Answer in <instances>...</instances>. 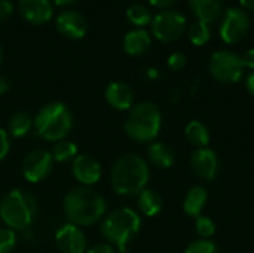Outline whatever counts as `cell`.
I'll list each match as a JSON object with an SVG mask.
<instances>
[{"label": "cell", "mask_w": 254, "mask_h": 253, "mask_svg": "<svg viewBox=\"0 0 254 253\" xmlns=\"http://www.w3.org/2000/svg\"><path fill=\"white\" fill-rule=\"evenodd\" d=\"M0 63H1V46H0Z\"/></svg>", "instance_id": "cell-41"}, {"label": "cell", "mask_w": 254, "mask_h": 253, "mask_svg": "<svg viewBox=\"0 0 254 253\" xmlns=\"http://www.w3.org/2000/svg\"><path fill=\"white\" fill-rule=\"evenodd\" d=\"M186 66V55L182 52H173L168 57V67L171 70H182Z\"/></svg>", "instance_id": "cell-30"}, {"label": "cell", "mask_w": 254, "mask_h": 253, "mask_svg": "<svg viewBox=\"0 0 254 253\" xmlns=\"http://www.w3.org/2000/svg\"><path fill=\"white\" fill-rule=\"evenodd\" d=\"M161 110L152 101L138 103L125 121V133L137 142H152L161 130Z\"/></svg>", "instance_id": "cell-5"}, {"label": "cell", "mask_w": 254, "mask_h": 253, "mask_svg": "<svg viewBox=\"0 0 254 253\" xmlns=\"http://www.w3.org/2000/svg\"><path fill=\"white\" fill-rule=\"evenodd\" d=\"M196 221H195V230H196V233L202 237V239H210V237H213L214 236V233H216V224L213 222V219L211 218H208V216H198V218H195Z\"/></svg>", "instance_id": "cell-27"}, {"label": "cell", "mask_w": 254, "mask_h": 253, "mask_svg": "<svg viewBox=\"0 0 254 253\" xmlns=\"http://www.w3.org/2000/svg\"><path fill=\"white\" fill-rule=\"evenodd\" d=\"M57 6H67V4H71L74 0H54Z\"/></svg>", "instance_id": "cell-39"}, {"label": "cell", "mask_w": 254, "mask_h": 253, "mask_svg": "<svg viewBox=\"0 0 254 253\" xmlns=\"http://www.w3.org/2000/svg\"><path fill=\"white\" fill-rule=\"evenodd\" d=\"M192 13L208 25L217 22L223 15V0H189Z\"/></svg>", "instance_id": "cell-16"}, {"label": "cell", "mask_w": 254, "mask_h": 253, "mask_svg": "<svg viewBox=\"0 0 254 253\" xmlns=\"http://www.w3.org/2000/svg\"><path fill=\"white\" fill-rule=\"evenodd\" d=\"M58 31L68 39H82L86 34V19L74 10H64L57 16Z\"/></svg>", "instance_id": "cell-15"}, {"label": "cell", "mask_w": 254, "mask_h": 253, "mask_svg": "<svg viewBox=\"0 0 254 253\" xmlns=\"http://www.w3.org/2000/svg\"><path fill=\"white\" fill-rule=\"evenodd\" d=\"M55 243L63 253H83L86 251V239L73 224L63 225L55 233Z\"/></svg>", "instance_id": "cell-12"}, {"label": "cell", "mask_w": 254, "mask_h": 253, "mask_svg": "<svg viewBox=\"0 0 254 253\" xmlns=\"http://www.w3.org/2000/svg\"><path fill=\"white\" fill-rule=\"evenodd\" d=\"M138 209L144 216H156L162 210V197L153 189H143L138 194Z\"/></svg>", "instance_id": "cell-21"}, {"label": "cell", "mask_w": 254, "mask_h": 253, "mask_svg": "<svg viewBox=\"0 0 254 253\" xmlns=\"http://www.w3.org/2000/svg\"><path fill=\"white\" fill-rule=\"evenodd\" d=\"M54 161L57 163H67L77 157V146L68 140H60L54 145L51 152Z\"/></svg>", "instance_id": "cell-25"}, {"label": "cell", "mask_w": 254, "mask_h": 253, "mask_svg": "<svg viewBox=\"0 0 254 253\" xmlns=\"http://www.w3.org/2000/svg\"><path fill=\"white\" fill-rule=\"evenodd\" d=\"M37 212L36 200L22 189L7 192L0 201V218L10 230H24L33 224Z\"/></svg>", "instance_id": "cell-3"}, {"label": "cell", "mask_w": 254, "mask_h": 253, "mask_svg": "<svg viewBox=\"0 0 254 253\" xmlns=\"http://www.w3.org/2000/svg\"><path fill=\"white\" fill-rule=\"evenodd\" d=\"M185 253H219V251H217V246L211 240L201 239V240L190 243Z\"/></svg>", "instance_id": "cell-28"}, {"label": "cell", "mask_w": 254, "mask_h": 253, "mask_svg": "<svg viewBox=\"0 0 254 253\" xmlns=\"http://www.w3.org/2000/svg\"><path fill=\"white\" fill-rule=\"evenodd\" d=\"M71 171L76 180L80 182L83 186L97 183L101 179V173H103L100 163L91 155H77L73 160Z\"/></svg>", "instance_id": "cell-13"}, {"label": "cell", "mask_w": 254, "mask_h": 253, "mask_svg": "<svg viewBox=\"0 0 254 253\" xmlns=\"http://www.w3.org/2000/svg\"><path fill=\"white\" fill-rule=\"evenodd\" d=\"M152 6L155 7H161V9H167V7H171L173 4H176L179 0H147Z\"/></svg>", "instance_id": "cell-35"}, {"label": "cell", "mask_w": 254, "mask_h": 253, "mask_svg": "<svg viewBox=\"0 0 254 253\" xmlns=\"http://www.w3.org/2000/svg\"><path fill=\"white\" fill-rule=\"evenodd\" d=\"M18 7L24 19L34 25L48 22L54 13V7L49 0H19Z\"/></svg>", "instance_id": "cell-14"}, {"label": "cell", "mask_w": 254, "mask_h": 253, "mask_svg": "<svg viewBox=\"0 0 254 253\" xmlns=\"http://www.w3.org/2000/svg\"><path fill=\"white\" fill-rule=\"evenodd\" d=\"M106 100L112 107L127 110L134 103V91L128 84L112 82L106 89Z\"/></svg>", "instance_id": "cell-17"}, {"label": "cell", "mask_w": 254, "mask_h": 253, "mask_svg": "<svg viewBox=\"0 0 254 253\" xmlns=\"http://www.w3.org/2000/svg\"><path fill=\"white\" fill-rule=\"evenodd\" d=\"M52 167H54V158L51 152L45 149H36V151H31L24 158L22 173L28 182L37 183L51 174Z\"/></svg>", "instance_id": "cell-10"}, {"label": "cell", "mask_w": 254, "mask_h": 253, "mask_svg": "<svg viewBox=\"0 0 254 253\" xmlns=\"http://www.w3.org/2000/svg\"><path fill=\"white\" fill-rule=\"evenodd\" d=\"M9 148H10V145H9V134L3 128H0V161H3L4 157L7 155Z\"/></svg>", "instance_id": "cell-31"}, {"label": "cell", "mask_w": 254, "mask_h": 253, "mask_svg": "<svg viewBox=\"0 0 254 253\" xmlns=\"http://www.w3.org/2000/svg\"><path fill=\"white\" fill-rule=\"evenodd\" d=\"M241 60H243V64L246 69H250L254 72V48L246 51L243 55H241Z\"/></svg>", "instance_id": "cell-33"}, {"label": "cell", "mask_w": 254, "mask_h": 253, "mask_svg": "<svg viewBox=\"0 0 254 253\" xmlns=\"http://www.w3.org/2000/svg\"><path fill=\"white\" fill-rule=\"evenodd\" d=\"M240 4L247 10H254V0H240Z\"/></svg>", "instance_id": "cell-38"}, {"label": "cell", "mask_w": 254, "mask_h": 253, "mask_svg": "<svg viewBox=\"0 0 254 253\" xmlns=\"http://www.w3.org/2000/svg\"><path fill=\"white\" fill-rule=\"evenodd\" d=\"M250 16L241 7H229L223 15L219 25V34L228 45L241 42L250 31Z\"/></svg>", "instance_id": "cell-9"}, {"label": "cell", "mask_w": 254, "mask_h": 253, "mask_svg": "<svg viewBox=\"0 0 254 253\" xmlns=\"http://www.w3.org/2000/svg\"><path fill=\"white\" fill-rule=\"evenodd\" d=\"M141 225L140 216L128 207L118 209L112 212L101 225V233L104 239L116 245L121 253L127 252V246L135 237Z\"/></svg>", "instance_id": "cell-6"}, {"label": "cell", "mask_w": 254, "mask_h": 253, "mask_svg": "<svg viewBox=\"0 0 254 253\" xmlns=\"http://www.w3.org/2000/svg\"><path fill=\"white\" fill-rule=\"evenodd\" d=\"M104 212V198L91 188H74L64 198V213L70 224L76 227L94 225L97 221L101 219Z\"/></svg>", "instance_id": "cell-2"}, {"label": "cell", "mask_w": 254, "mask_h": 253, "mask_svg": "<svg viewBox=\"0 0 254 253\" xmlns=\"http://www.w3.org/2000/svg\"><path fill=\"white\" fill-rule=\"evenodd\" d=\"M88 253H115L113 251V248L110 246V245H107V243H98V245H95V246H92Z\"/></svg>", "instance_id": "cell-34"}, {"label": "cell", "mask_w": 254, "mask_h": 253, "mask_svg": "<svg viewBox=\"0 0 254 253\" xmlns=\"http://www.w3.org/2000/svg\"><path fill=\"white\" fill-rule=\"evenodd\" d=\"M244 64L241 60V55L228 51L220 49L213 52L210 61H208V70L211 76L222 84H237L244 76Z\"/></svg>", "instance_id": "cell-7"}, {"label": "cell", "mask_w": 254, "mask_h": 253, "mask_svg": "<svg viewBox=\"0 0 254 253\" xmlns=\"http://www.w3.org/2000/svg\"><path fill=\"white\" fill-rule=\"evenodd\" d=\"M33 125H34V119L28 113L18 112L9 121V133L13 137H24L30 133Z\"/></svg>", "instance_id": "cell-23"}, {"label": "cell", "mask_w": 254, "mask_h": 253, "mask_svg": "<svg viewBox=\"0 0 254 253\" xmlns=\"http://www.w3.org/2000/svg\"><path fill=\"white\" fill-rule=\"evenodd\" d=\"M246 88H247V91L254 95V72H252L247 78H246Z\"/></svg>", "instance_id": "cell-36"}, {"label": "cell", "mask_w": 254, "mask_h": 253, "mask_svg": "<svg viewBox=\"0 0 254 253\" xmlns=\"http://www.w3.org/2000/svg\"><path fill=\"white\" fill-rule=\"evenodd\" d=\"M185 134H186V139L188 142L201 149V148H207V145L210 143V133H208V128L199 122V121H190L188 125H186V130H185Z\"/></svg>", "instance_id": "cell-22"}, {"label": "cell", "mask_w": 254, "mask_h": 253, "mask_svg": "<svg viewBox=\"0 0 254 253\" xmlns=\"http://www.w3.org/2000/svg\"><path fill=\"white\" fill-rule=\"evenodd\" d=\"M13 13V4L9 0H0V21L7 19Z\"/></svg>", "instance_id": "cell-32"}, {"label": "cell", "mask_w": 254, "mask_h": 253, "mask_svg": "<svg viewBox=\"0 0 254 253\" xmlns=\"http://www.w3.org/2000/svg\"><path fill=\"white\" fill-rule=\"evenodd\" d=\"M149 166L137 154L121 157L112 167L110 183L119 195H138L149 182Z\"/></svg>", "instance_id": "cell-1"}, {"label": "cell", "mask_w": 254, "mask_h": 253, "mask_svg": "<svg viewBox=\"0 0 254 253\" xmlns=\"http://www.w3.org/2000/svg\"><path fill=\"white\" fill-rule=\"evenodd\" d=\"M16 243L15 231L10 228H0V253H9Z\"/></svg>", "instance_id": "cell-29"}, {"label": "cell", "mask_w": 254, "mask_h": 253, "mask_svg": "<svg viewBox=\"0 0 254 253\" xmlns=\"http://www.w3.org/2000/svg\"><path fill=\"white\" fill-rule=\"evenodd\" d=\"M127 18L131 24H134L138 28H143L146 25H149L153 19L149 7H146L144 4H132L127 9Z\"/></svg>", "instance_id": "cell-24"}, {"label": "cell", "mask_w": 254, "mask_h": 253, "mask_svg": "<svg viewBox=\"0 0 254 253\" xmlns=\"http://www.w3.org/2000/svg\"><path fill=\"white\" fill-rule=\"evenodd\" d=\"M188 36H189V40L195 46H202L211 39V28L208 24L196 19L195 22L190 24V27L188 30Z\"/></svg>", "instance_id": "cell-26"}, {"label": "cell", "mask_w": 254, "mask_h": 253, "mask_svg": "<svg viewBox=\"0 0 254 253\" xmlns=\"http://www.w3.org/2000/svg\"><path fill=\"white\" fill-rule=\"evenodd\" d=\"M147 76H149L150 79H156V78H158V70H156V69H149V70H147Z\"/></svg>", "instance_id": "cell-40"}, {"label": "cell", "mask_w": 254, "mask_h": 253, "mask_svg": "<svg viewBox=\"0 0 254 253\" xmlns=\"http://www.w3.org/2000/svg\"><path fill=\"white\" fill-rule=\"evenodd\" d=\"M73 127V118L68 107L64 103L54 101L43 106L34 119L36 133L49 142H60L70 133Z\"/></svg>", "instance_id": "cell-4"}, {"label": "cell", "mask_w": 254, "mask_h": 253, "mask_svg": "<svg viewBox=\"0 0 254 253\" xmlns=\"http://www.w3.org/2000/svg\"><path fill=\"white\" fill-rule=\"evenodd\" d=\"M150 45H152V37H150L149 31H146L144 28L131 30L124 37V51L132 57L146 54L149 51Z\"/></svg>", "instance_id": "cell-18"}, {"label": "cell", "mask_w": 254, "mask_h": 253, "mask_svg": "<svg viewBox=\"0 0 254 253\" xmlns=\"http://www.w3.org/2000/svg\"><path fill=\"white\" fill-rule=\"evenodd\" d=\"M147 155L150 163L158 169H170L174 164V152L173 149L161 142L152 143L147 149Z\"/></svg>", "instance_id": "cell-19"}, {"label": "cell", "mask_w": 254, "mask_h": 253, "mask_svg": "<svg viewBox=\"0 0 254 253\" xmlns=\"http://www.w3.org/2000/svg\"><path fill=\"white\" fill-rule=\"evenodd\" d=\"M7 89H9V82H7L3 76H0V95L4 94Z\"/></svg>", "instance_id": "cell-37"}, {"label": "cell", "mask_w": 254, "mask_h": 253, "mask_svg": "<svg viewBox=\"0 0 254 253\" xmlns=\"http://www.w3.org/2000/svg\"><path fill=\"white\" fill-rule=\"evenodd\" d=\"M152 33L161 42H174L186 30V16L176 9H164L152 19Z\"/></svg>", "instance_id": "cell-8"}, {"label": "cell", "mask_w": 254, "mask_h": 253, "mask_svg": "<svg viewBox=\"0 0 254 253\" xmlns=\"http://www.w3.org/2000/svg\"><path fill=\"white\" fill-rule=\"evenodd\" d=\"M190 167H192V171L204 180L216 179L217 169H219V160H217L216 152L210 148L196 149L192 154Z\"/></svg>", "instance_id": "cell-11"}, {"label": "cell", "mask_w": 254, "mask_h": 253, "mask_svg": "<svg viewBox=\"0 0 254 253\" xmlns=\"http://www.w3.org/2000/svg\"><path fill=\"white\" fill-rule=\"evenodd\" d=\"M207 198H208L207 191L202 186H193L185 198L183 209H185L186 215H189L192 218L201 216V213L205 207Z\"/></svg>", "instance_id": "cell-20"}]
</instances>
